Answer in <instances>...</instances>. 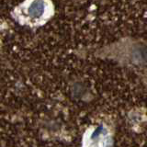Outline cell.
Wrapping results in <instances>:
<instances>
[{
    "instance_id": "cell-1",
    "label": "cell",
    "mask_w": 147,
    "mask_h": 147,
    "mask_svg": "<svg viewBox=\"0 0 147 147\" xmlns=\"http://www.w3.org/2000/svg\"><path fill=\"white\" fill-rule=\"evenodd\" d=\"M46 10V5L43 0H35V1L30 5L29 8L30 16L34 18H40L44 15Z\"/></svg>"
}]
</instances>
